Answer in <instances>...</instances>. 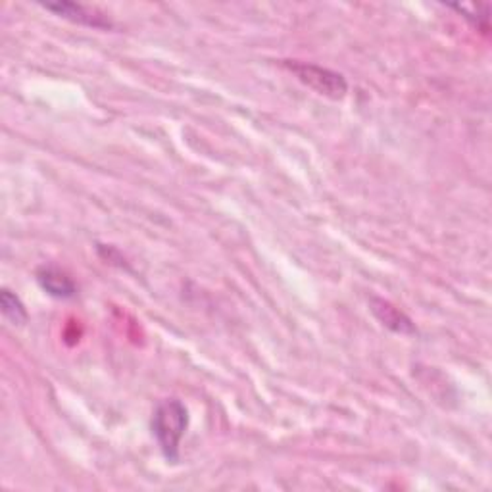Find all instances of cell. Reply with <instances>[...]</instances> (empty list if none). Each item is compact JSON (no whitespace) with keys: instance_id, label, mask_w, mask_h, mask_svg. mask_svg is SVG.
<instances>
[{"instance_id":"4","label":"cell","mask_w":492,"mask_h":492,"mask_svg":"<svg viewBox=\"0 0 492 492\" xmlns=\"http://www.w3.org/2000/svg\"><path fill=\"white\" fill-rule=\"evenodd\" d=\"M43 8L60 15V18H64V20H70V22L79 24V25H87V27H94V29H110L112 27L110 20L104 18V14L96 12L93 8H87L84 5L46 3V5H43Z\"/></svg>"},{"instance_id":"3","label":"cell","mask_w":492,"mask_h":492,"mask_svg":"<svg viewBox=\"0 0 492 492\" xmlns=\"http://www.w3.org/2000/svg\"><path fill=\"white\" fill-rule=\"evenodd\" d=\"M369 310H371V314L377 318V321H379L383 327H387L389 331L399 333V335H414L416 333V325H414L412 318H408L404 311L392 302L379 299V297H371Z\"/></svg>"},{"instance_id":"2","label":"cell","mask_w":492,"mask_h":492,"mask_svg":"<svg viewBox=\"0 0 492 492\" xmlns=\"http://www.w3.org/2000/svg\"><path fill=\"white\" fill-rule=\"evenodd\" d=\"M285 68L297 77L300 84L316 91L318 94H323L327 98H333V101H340V98L347 96L349 84L342 74L333 72L330 68H323L318 64H308V62H297V60H287L283 62Z\"/></svg>"},{"instance_id":"7","label":"cell","mask_w":492,"mask_h":492,"mask_svg":"<svg viewBox=\"0 0 492 492\" xmlns=\"http://www.w3.org/2000/svg\"><path fill=\"white\" fill-rule=\"evenodd\" d=\"M448 8L460 12L466 20H469L475 27L481 29L483 33H488V14L490 6L488 5H471V6H462V5H450Z\"/></svg>"},{"instance_id":"6","label":"cell","mask_w":492,"mask_h":492,"mask_svg":"<svg viewBox=\"0 0 492 492\" xmlns=\"http://www.w3.org/2000/svg\"><path fill=\"white\" fill-rule=\"evenodd\" d=\"M0 306H3V314L12 325H25L29 320L27 310L24 302L20 300L18 294H14L12 290L5 289L3 294H0Z\"/></svg>"},{"instance_id":"1","label":"cell","mask_w":492,"mask_h":492,"mask_svg":"<svg viewBox=\"0 0 492 492\" xmlns=\"http://www.w3.org/2000/svg\"><path fill=\"white\" fill-rule=\"evenodd\" d=\"M189 429V409L179 399L162 400L153 416V433L168 462L182 458V440Z\"/></svg>"},{"instance_id":"5","label":"cell","mask_w":492,"mask_h":492,"mask_svg":"<svg viewBox=\"0 0 492 492\" xmlns=\"http://www.w3.org/2000/svg\"><path fill=\"white\" fill-rule=\"evenodd\" d=\"M37 283L46 294L60 300L75 299L77 294V285L74 283V279L56 266H41L37 270Z\"/></svg>"}]
</instances>
